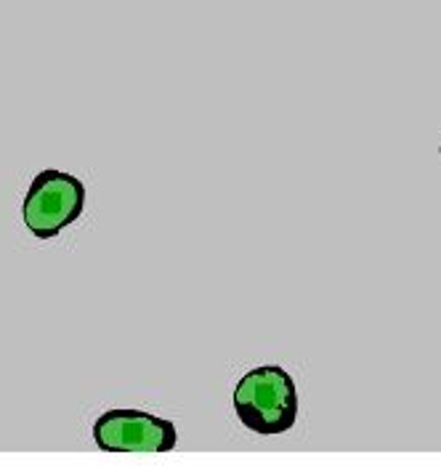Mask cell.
I'll list each match as a JSON object with an SVG mask.
<instances>
[{"mask_svg": "<svg viewBox=\"0 0 441 468\" xmlns=\"http://www.w3.org/2000/svg\"><path fill=\"white\" fill-rule=\"evenodd\" d=\"M236 418L245 429L274 437L290 431L298 420V388L279 365H261L236 380L232 394Z\"/></svg>", "mask_w": 441, "mask_h": 468, "instance_id": "6da1fadb", "label": "cell"}, {"mask_svg": "<svg viewBox=\"0 0 441 468\" xmlns=\"http://www.w3.org/2000/svg\"><path fill=\"white\" fill-rule=\"evenodd\" d=\"M86 207V184L78 176L46 168L32 178L22 205V221L37 239H51L72 227Z\"/></svg>", "mask_w": 441, "mask_h": 468, "instance_id": "7a4b0ae2", "label": "cell"}, {"mask_svg": "<svg viewBox=\"0 0 441 468\" xmlns=\"http://www.w3.org/2000/svg\"><path fill=\"white\" fill-rule=\"evenodd\" d=\"M93 441L104 452H171L176 423L144 410L115 408L93 420Z\"/></svg>", "mask_w": 441, "mask_h": 468, "instance_id": "3957f363", "label": "cell"}, {"mask_svg": "<svg viewBox=\"0 0 441 468\" xmlns=\"http://www.w3.org/2000/svg\"><path fill=\"white\" fill-rule=\"evenodd\" d=\"M439 154H441V142H439Z\"/></svg>", "mask_w": 441, "mask_h": 468, "instance_id": "277c9868", "label": "cell"}]
</instances>
